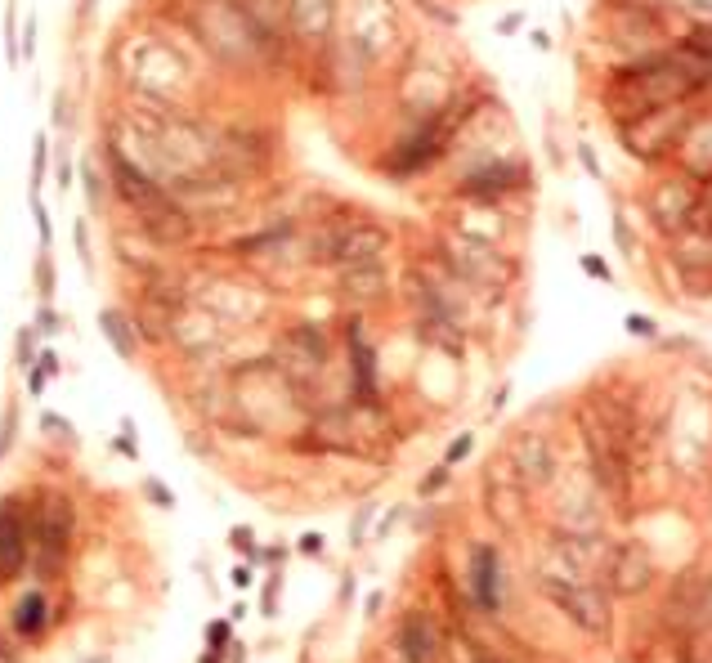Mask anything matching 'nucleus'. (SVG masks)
<instances>
[{
    "mask_svg": "<svg viewBox=\"0 0 712 663\" xmlns=\"http://www.w3.org/2000/svg\"><path fill=\"white\" fill-rule=\"evenodd\" d=\"M712 90V63L690 54L681 41L650 50L632 63H614L605 86H600V104L614 122L654 113V108H672V104H695L699 95Z\"/></svg>",
    "mask_w": 712,
    "mask_h": 663,
    "instance_id": "f257e3e1",
    "label": "nucleus"
},
{
    "mask_svg": "<svg viewBox=\"0 0 712 663\" xmlns=\"http://www.w3.org/2000/svg\"><path fill=\"white\" fill-rule=\"evenodd\" d=\"M435 261L448 269L467 291H502L506 282H511V256L502 252V247H493V243H479L471 234H462V229H453V234H444L439 238V252H435Z\"/></svg>",
    "mask_w": 712,
    "mask_h": 663,
    "instance_id": "f03ea898",
    "label": "nucleus"
},
{
    "mask_svg": "<svg viewBox=\"0 0 712 663\" xmlns=\"http://www.w3.org/2000/svg\"><path fill=\"white\" fill-rule=\"evenodd\" d=\"M695 117V104H672V108H654V113H641V117H627V122H614L618 143L645 161V166H659V161H672L677 143L686 122Z\"/></svg>",
    "mask_w": 712,
    "mask_h": 663,
    "instance_id": "7ed1b4c3",
    "label": "nucleus"
},
{
    "mask_svg": "<svg viewBox=\"0 0 712 663\" xmlns=\"http://www.w3.org/2000/svg\"><path fill=\"white\" fill-rule=\"evenodd\" d=\"M125 81H130L143 99H153V104H175V108H184V95L193 90L189 63H184L171 45H162V41H148V45L134 50V68H125Z\"/></svg>",
    "mask_w": 712,
    "mask_h": 663,
    "instance_id": "20e7f679",
    "label": "nucleus"
},
{
    "mask_svg": "<svg viewBox=\"0 0 712 663\" xmlns=\"http://www.w3.org/2000/svg\"><path fill=\"white\" fill-rule=\"evenodd\" d=\"M699 198H704V184L690 180L686 170H672V175H663L645 189L641 207H645V220L663 238H677V234L699 225Z\"/></svg>",
    "mask_w": 712,
    "mask_h": 663,
    "instance_id": "39448f33",
    "label": "nucleus"
},
{
    "mask_svg": "<svg viewBox=\"0 0 712 663\" xmlns=\"http://www.w3.org/2000/svg\"><path fill=\"white\" fill-rule=\"evenodd\" d=\"M538 592L574 623L583 628L587 637H609L614 628V610H609V596L592 587L587 578H565V574H538Z\"/></svg>",
    "mask_w": 712,
    "mask_h": 663,
    "instance_id": "423d86ee",
    "label": "nucleus"
},
{
    "mask_svg": "<svg viewBox=\"0 0 712 663\" xmlns=\"http://www.w3.org/2000/svg\"><path fill=\"white\" fill-rule=\"evenodd\" d=\"M399 36H403V27H399L394 0H350L346 50H355L363 68H376V63L399 45Z\"/></svg>",
    "mask_w": 712,
    "mask_h": 663,
    "instance_id": "0eeeda50",
    "label": "nucleus"
},
{
    "mask_svg": "<svg viewBox=\"0 0 712 663\" xmlns=\"http://www.w3.org/2000/svg\"><path fill=\"white\" fill-rule=\"evenodd\" d=\"M529 189H533L529 161H520V157H488V161L471 166V170L458 180L453 193H458L462 202H475V207H502L506 198L529 193Z\"/></svg>",
    "mask_w": 712,
    "mask_h": 663,
    "instance_id": "6e6552de",
    "label": "nucleus"
},
{
    "mask_svg": "<svg viewBox=\"0 0 712 663\" xmlns=\"http://www.w3.org/2000/svg\"><path fill=\"white\" fill-rule=\"evenodd\" d=\"M32 565V520H27V498L5 493L0 498V587L18 583Z\"/></svg>",
    "mask_w": 712,
    "mask_h": 663,
    "instance_id": "1a4fd4ad",
    "label": "nucleus"
},
{
    "mask_svg": "<svg viewBox=\"0 0 712 663\" xmlns=\"http://www.w3.org/2000/svg\"><path fill=\"white\" fill-rule=\"evenodd\" d=\"M337 32V0H287V45L328 54Z\"/></svg>",
    "mask_w": 712,
    "mask_h": 663,
    "instance_id": "9d476101",
    "label": "nucleus"
},
{
    "mask_svg": "<svg viewBox=\"0 0 712 663\" xmlns=\"http://www.w3.org/2000/svg\"><path fill=\"white\" fill-rule=\"evenodd\" d=\"M346 359H350V395L355 408H376L381 386H376V350L363 336V318H346Z\"/></svg>",
    "mask_w": 712,
    "mask_h": 663,
    "instance_id": "9b49d317",
    "label": "nucleus"
},
{
    "mask_svg": "<svg viewBox=\"0 0 712 663\" xmlns=\"http://www.w3.org/2000/svg\"><path fill=\"white\" fill-rule=\"evenodd\" d=\"M444 650V637L435 628V619L426 610H403L399 623H394V655L403 663H435Z\"/></svg>",
    "mask_w": 712,
    "mask_h": 663,
    "instance_id": "f8f14e48",
    "label": "nucleus"
},
{
    "mask_svg": "<svg viewBox=\"0 0 712 663\" xmlns=\"http://www.w3.org/2000/svg\"><path fill=\"white\" fill-rule=\"evenodd\" d=\"M511 475L520 489H538V484H551L556 475V453H551V439L538 435V430H524L515 444H511Z\"/></svg>",
    "mask_w": 712,
    "mask_h": 663,
    "instance_id": "ddd939ff",
    "label": "nucleus"
},
{
    "mask_svg": "<svg viewBox=\"0 0 712 663\" xmlns=\"http://www.w3.org/2000/svg\"><path fill=\"white\" fill-rule=\"evenodd\" d=\"M337 296L355 309H372L390 296V269L385 261H367V265H341L337 269Z\"/></svg>",
    "mask_w": 712,
    "mask_h": 663,
    "instance_id": "4468645a",
    "label": "nucleus"
},
{
    "mask_svg": "<svg viewBox=\"0 0 712 663\" xmlns=\"http://www.w3.org/2000/svg\"><path fill=\"white\" fill-rule=\"evenodd\" d=\"M605 574H609V592H618V596H641V592L654 583V560L645 556V547L618 542V547L605 556Z\"/></svg>",
    "mask_w": 712,
    "mask_h": 663,
    "instance_id": "2eb2a0df",
    "label": "nucleus"
},
{
    "mask_svg": "<svg viewBox=\"0 0 712 663\" xmlns=\"http://www.w3.org/2000/svg\"><path fill=\"white\" fill-rule=\"evenodd\" d=\"M672 161H677V170H686L690 180L708 184L712 180V113H695V117L686 122Z\"/></svg>",
    "mask_w": 712,
    "mask_h": 663,
    "instance_id": "dca6fc26",
    "label": "nucleus"
},
{
    "mask_svg": "<svg viewBox=\"0 0 712 663\" xmlns=\"http://www.w3.org/2000/svg\"><path fill=\"white\" fill-rule=\"evenodd\" d=\"M471 596L484 614L502 610V551L493 542H475L471 547Z\"/></svg>",
    "mask_w": 712,
    "mask_h": 663,
    "instance_id": "f3484780",
    "label": "nucleus"
},
{
    "mask_svg": "<svg viewBox=\"0 0 712 663\" xmlns=\"http://www.w3.org/2000/svg\"><path fill=\"white\" fill-rule=\"evenodd\" d=\"M50 623H54V605H50V596L41 587H27V592L14 596V605H9L14 641H41L50 632Z\"/></svg>",
    "mask_w": 712,
    "mask_h": 663,
    "instance_id": "a211bd4d",
    "label": "nucleus"
},
{
    "mask_svg": "<svg viewBox=\"0 0 712 663\" xmlns=\"http://www.w3.org/2000/svg\"><path fill=\"white\" fill-rule=\"evenodd\" d=\"M99 332H104V341L113 345V355L117 359H134L139 355V332H134V318H130V309H117V305H108L104 314H99Z\"/></svg>",
    "mask_w": 712,
    "mask_h": 663,
    "instance_id": "6ab92c4d",
    "label": "nucleus"
},
{
    "mask_svg": "<svg viewBox=\"0 0 712 663\" xmlns=\"http://www.w3.org/2000/svg\"><path fill=\"white\" fill-rule=\"evenodd\" d=\"M36 355H41V336H36V327L27 323V327L14 332V368H18V373L36 368Z\"/></svg>",
    "mask_w": 712,
    "mask_h": 663,
    "instance_id": "aec40b11",
    "label": "nucleus"
},
{
    "mask_svg": "<svg viewBox=\"0 0 712 663\" xmlns=\"http://www.w3.org/2000/svg\"><path fill=\"white\" fill-rule=\"evenodd\" d=\"M50 152H54V143H50V134H36V139H32V198H41V189H45V170H50Z\"/></svg>",
    "mask_w": 712,
    "mask_h": 663,
    "instance_id": "412c9836",
    "label": "nucleus"
},
{
    "mask_svg": "<svg viewBox=\"0 0 712 663\" xmlns=\"http://www.w3.org/2000/svg\"><path fill=\"white\" fill-rule=\"evenodd\" d=\"M81 180H86V198H90V207H108V170L104 166H95V161H86L81 170H77Z\"/></svg>",
    "mask_w": 712,
    "mask_h": 663,
    "instance_id": "4be33fe9",
    "label": "nucleus"
},
{
    "mask_svg": "<svg viewBox=\"0 0 712 663\" xmlns=\"http://www.w3.org/2000/svg\"><path fill=\"white\" fill-rule=\"evenodd\" d=\"M32 273H36V296H41V300H54V291H59V273H54V256H50V247H41V252H36Z\"/></svg>",
    "mask_w": 712,
    "mask_h": 663,
    "instance_id": "5701e85b",
    "label": "nucleus"
},
{
    "mask_svg": "<svg viewBox=\"0 0 712 663\" xmlns=\"http://www.w3.org/2000/svg\"><path fill=\"white\" fill-rule=\"evenodd\" d=\"M18 417H23V412H18V399L9 395L5 408H0V462H5V457L14 453V444H18Z\"/></svg>",
    "mask_w": 712,
    "mask_h": 663,
    "instance_id": "b1692460",
    "label": "nucleus"
},
{
    "mask_svg": "<svg viewBox=\"0 0 712 663\" xmlns=\"http://www.w3.org/2000/svg\"><path fill=\"white\" fill-rule=\"evenodd\" d=\"M41 430H45V439H59V444L77 448V426L63 412H41Z\"/></svg>",
    "mask_w": 712,
    "mask_h": 663,
    "instance_id": "393cba45",
    "label": "nucleus"
},
{
    "mask_svg": "<svg viewBox=\"0 0 712 663\" xmlns=\"http://www.w3.org/2000/svg\"><path fill=\"white\" fill-rule=\"evenodd\" d=\"M681 45H686L690 54H699V59L712 63V23H690L686 36H681Z\"/></svg>",
    "mask_w": 712,
    "mask_h": 663,
    "instance_id": "a878e982",
    "label": "nucleus"
},
{
    "mask_svg": "<svg viewBox=\"0 0 712 663\" xmlns=\"http://www.w3.org/2000/svg\"><path fill=\"white\" fill-rule=\"evenodd\" d=\"M63 323H68V318L54 309V300H41V305H36V318H32L36 336H59V332H63Z\"/></svg>",
    "mask_w": 712,
    "mask_h": 663,
    "instance_id": "bb28decb",
    "label": "nucleus"
},
{
    "mask_svg": "<svg viewBox=\"0 0 712 663\" xmlns=\"http://www.w3.org/2000/svg\"><path fill=\"white\" fill-rule=\"evenodd\" d=\"M278 601H282V569L273 565V578H264V592H260L255 614H260V619H273V614H278Z\"/></svg>",
    "mask_w": 712,
    "mask_h": 663,
    "instance_id": "cd10ccee",
    "label": "nucleus"
},
{
    "mask_svg": "<svg viewBox=\"0 0 712 663\" xmlns=\"http://www.w3.org/2000/svg\"><path fill=\"white\" fill-rule=\"evenodd\" d=\"M229 547H234V556L260 565V547H255V529H251V525H234V529H229Z\"/></svg>",
    "mask_w": 712,
    "mask_h": 663,
    "instance_id": "c85d7f7f",
    "label": "nucleus"
},
{
    "mask_svg": "<svg viewBox=\"0 0 712 663\" xmlns=\"http://www.w3.org/2000/svg\"><path fill=\"white\" fill-rule=\"evenodd\" d=\"M237 632H234V619H211L207 623V632H202V641H207V650H229V641H234Z\"/></svg>",
    "mask_w": 712,
    "mask_h": 663,
    "instance_id": "c756f323",
    "label": "nucleus"
},
{
    "mask_svg": "<svg viewBox=\"0 0 712 663\" xmlns=\"http://www.w3.org/2000/svg\"><path fill=\"white\" fill-rule=\"evenodd\" d=\"M18 54H23L18 50V9L9 5L5 9V59H9V68H18Z\"/></svg>",
    "mask_w": 712,
    "mask_h": 663,
    "instance_id": "7c9ffc66",
    "label": "nucleus"
},
{
    "mask_svg": "<svg viewBox=\"0 0 712 663\" xmlns=\"http://www.w3.org/2000/svg\"><path fill=\"white\" fill-rule=\"evenodd\" d=\"M50 157H54V180H59V189H68V184H72V175H77V161H72L68 143L59 139V148H54Z\"/></svg>",
    "mask_w": 712,
    "mask_h": 663,
    "instance_id": "2f4dec72",
    "label": "nucleus"
},
{
    "mask_svg": "<svg viewBox=\"0 0 712 663\" xmlns=\"http://www.w3.org/2000/svg\"><path fill=\"white\" fill-rule=\"evenodd\" d=\"M372 516H376V502H363V507L355 511V520H350V547H355V551L367 542V525H372Z\"/></svg>",
    "mask_w": 712,
    "mask_h": 663,
    "instance_id": "473e14b6",
    "label": "nucleus"
},
{
    "mask_svg": "<svg viewBox=\"0 0 712 663\" xmlns=\"http://www.w3.org/2000/svg\"><path fill=\"white\" fill-rule=\"evenodd\" d=\"M471 448H475V435H471V430H462V435H458V439L444 448V466H458V462H467V457H471Z\"/></svg>",
    "mask_w": 712,
    "mask_h": 663,
    "instance_id": "72a5a7b5",
    "label": "nucleus"
},
{
    "mask_svg": "<svg viewBox=\"0 0 712 663\" xmlns=\"http://www.w3.org/2000/svg\"><path fill=\"white\" fill-rule=\"evenodd\" d=\"M32 220H36V238H41V247H50V243H54V225H50V211H45L41 198H32Z\"/></svg>",
    "mask_w": 712,
    "mask_h": 663,
    "instance_id": "f704fd0d",
    "label": "nucleus"
},
{
    "mask_svg": "<svg viewBox=\"0 0 712 663\" xmlns=\"http://www.w3.org/2000/svg\"><path fill=\"white\" fill-rule=\"evenodd\" d=\"M448 480H453V466H444V462H439V466H435V471H430V475L417 484V493H421V498H435V493H439Z\"/></svg>",
    "mask_w": 712,
    "mask_h": 663,
    "instance_id": "c9c22d12",
    "label": "nucleus"
},
{
    "mask_svg": "<svg viewBox=\"0 0 712 663\" xmlns=\"http://www.w3.org/2000/svg\"><path fill=\"white\" fill-rule=\"evenodd\" d=\"M143 498H148L153 507H162V511H171V507H175V493H171L162 480H153V475L143 480Z\"/></svg>",
    "mask_w": 712,
    "mask_h": 663,
    "instance_id": "e433bc0d",
    "label": "nucleus"
},
{
    "mask_svg": "<svg viewBox=\"0 0 712 663\" xmlns=\"http://www.w3.org/2000/svg\"><path fill=\"white\" fill-rule=\"evenodd\" d=\"M113 448H117L121 457H130V462H139V444H134V421H130V417L121 421V435H117V439H113Z\"/></svg>",
    "mask_w": 712,
    "mask_h": 663,
    "instance_id": "4c0bfd02",
    "label": "nucleus"
},
{
    "mask_svg": "<svg viewBox=\"0 0 712 663\" xmlns=\"http://www.w3.org/2000/svg\"><path fill=\"white\" fill-rule=\"evenodd\" d=\"M229 587H234V592L255 587V565H251V560H237L234 569H229Z\"/></svg>",
    "mask_w": 712,
    "mask_h": 663,
    "instance_id": "58836bf2",
    "label": "nucleus"
},
{
    "mask_svg": "<svg viewBox=\"0 0 712 663\" xmlns=\"http://www.w3.org/2000/svg\"><path fill=\"white\" fill-rule=\"evenodd\" d=\"M296 551H301V556H323V551H328V538L319 529H305L296 538Z\"/></svg>",
    "mask_w": 712,
    "mask_h": 663,
    "instance_id": "ea45409f",
    "label": "nucleus"
},
{
    "mask_svg": "<svg viewBox=\"0 0 712 663\" xmlns=\"http://www.w3.org/2000/svg\"><path fill=\"white\" fill-rule=\"evenodd\" d=\"M50 122H54L59 131H68V126H72V104H68V90H59V95H54V108H50Z\"/></svg>",
    "mask_w": 712,
    "mask_h": 663,
    "instance_id": "a19ab883",
    "label": "nucleus"
},
{
    "mask_svg": "<svg viewBox=\"0 0 712 663\" xmlns=\"http://www.w3.org/2000/svg\"><path fill=\"white\" fill-rule=\"evenodd\" d=\"M36 368L54 382V377H63V364H59V350L54 345H41V355H36Z\"/></svg>",
    "mask_w": 712,
    "mask_h": 663,
    "instance_id": "79ce46f5",
    "label": "nucleus"
},
{
    "mask_svg": "<svg viewBox=\"0 0 712 663\" xmlns=\"http://www.w3.org/2000/svg\"><path fill=\"white\" fill-rule=\"evenodd\" d=\"M72 238H77V256H81V265L90 269V225H86V216L72 225Z\"/></svg>",
    "mask_w": 712,
    "mask_h": 663,
    "instance_id": "37998d69",
    "label": "nucleus"
},
{
    "mask_svg": "<svg viewBox=\"0 0 712 663\" xmlns=\"http://www.w3.org/2000/svg\"><path fill=\"white\" fill-rule=\"evenodd\" d=\"M45 386H50V377H45L41 368H27V399H41Z\"/></svg>",
    "mask_w": 712,
    "mask_h": 663,
    "instance_id": "c03bdc74",
    "label": "nucleus"
},
{
    "mask_svg": "<svg viewBox=\"0 0 712 663\" xmlns=\"http://www.w3.org/2000/svg\"><path fill=\"white\" fill-rule=\"evenodd\" d=\"M36 54V14H27V23H23V59H32Z\"/></svg>",
    "mask_w": 712,
    "mask_h": 663,
    "instance_id": "a18cd8bd",
    "label": "nucleus"
},
{
    "mask_svg": "<svg viewBox=\"0 0 712 663\" xmlns=\"http://www.w3.org/2000/svg\"><path fill=\"white\" fill-rule=\"evenodd\" d=\"M627 332H632V336H654L659 327H654V318H645V314H632V318H627Z\"/></svg>",
    "mask_w": 712,
    "mask_h": 663,
    "instance_id": "49530a36",
    "label": "nucleus"
},
{
    "mask_svg": "<svg viewBox=\"0 0 712 663\" xmlns=\"http://www.w3.org/2000/svg\"><path fill=\"white\" fill-rule=\"evenodd\" d=\"M699 229L712 234V180L704 184V198H699Z\"/></svg>",
    "mask_w": 712,
    "mask_h": 663,
    "instance_id": "de8ad7c7",
    "label": "nucleus"
},
{
    "mask_svg": "<svg viewBox=\"0 0 712 663\" xmlns=\"http://www.w3.org/2000/svg\"><path fill=\"white\" fill-rule=\"evenodd\" d=\"M583 273H592V278H600V282H609V278H614L609 265H605L600 256H583Z\"/></svg>",
    "mask_w": 712,
    "mask_h": 663,
    "instance_id": "09e8293b",
    "label": "nucleus"
},
{
    "mask_svg": "<svg viewBox=\"0 0 712 663\" xmlns=\"http://www.w3.org/2000/svg\"><path fill=\"white\" fill-rule=\"evenodd\" d=\"M381 605H385V596H381V592H367V596H363V619H376Z\"/></svg>",
    "mask_w": 712,
    "mask_h": 663,
    "instance_id": "8fccbe9b",
    "label": "nucleus"
},
{
    "mask_svg": "<svg viewBox=\"0 0 712 663\" xmlns=\"http://www.w3.org/2000/svg\"><path fill=\"white\" fill-rule=\"evenodd\" d=\"M0 663H23V650H14L5 632H0Z\"/></svg>",
    "mask_w": 712,
    "mask_h": 663,
    "instance_id": "3c124183",
    "label": "nucleus"
},
{
    "mask_svg": "<svg viewBox=\"0 0 712 663\" xmlns=\"http://www.w3.org/2000/svg\"><path fill=\"white\" fill-rule=\"evenodd\" d=\"M578 157H583V166H587V170H592L596 180H600V161H596V152L587 148V143H578Z\"/></svg>",
    "mask_w": 712,
    "mask_h": 663,
    "instance_id": "603ef678",
    "label": "nucleus"
},
{
    "mask_svg": "<svg viewBox=\"0 0 712 663\" xmlns=\"http://www.w3.org/2000/svg\"><path fill=\"white\" fill-rule=\"evenodd\" d=\"M225 655H229V663H246V646H242V641H237V637H234Z\"/></svg>",
    "mask_w": 712,
    "mask_h": 663,
    "instance_id": "864d4df0",
    "label": "nucleus"
},
{
    "mask_svg": "<svg viewBox=\"0 0 712 663\" xmlns=\"http://www.w3.org/2000/svg\"><path fill=\"white\" fill-rule=\"evenodd\" d=\"M246 614H251V605H246V601H237L234 610H229V619H234V623H242V619H246Z\"/></svg>",
    "mask_w": 712,
    "mask_h": 663,
    "instance_id": "5fc2aeb1",
    "label": "nucleus"
},
{
    "mask_svg": "<svg viewBox=\"0 0 712 663\" xmlns=\"http://www.w3.org/2000/svg\"><path fill=\"white\" fill-rule=\"evenodd\" d=\"M350 596H355V574L341 578V601H350Z\"/></svg>",
    "mask_w": 712,
    "mask_h": 663,
    "instance_id": "6e6d98bb",
    "label": "nucleus"
},
{
    "mask_svg": "<svg viewBox=\"0 0 712 663\" xmlns=\"http://www.w3.org/2000/svg\"><path fill=\"white\" fill-rule=\"evenodd\" d=\"M198 663H225V655H220V650H202V655H198Z\"/></svg>",
    "mask_w": 712,
    "mask_h": 663,
    "instance_id": "4d7b16f0",
    "label": "nucleus"
}]
</instances>
